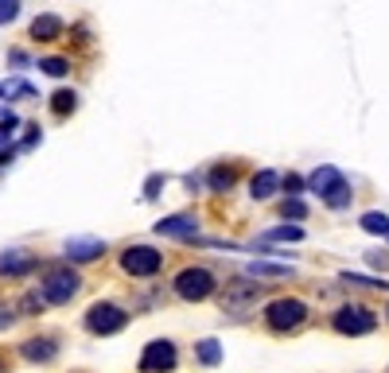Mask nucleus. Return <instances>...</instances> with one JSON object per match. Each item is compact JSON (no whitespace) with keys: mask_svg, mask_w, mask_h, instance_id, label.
Returning a JSON list of instances; mask_svg holds the SVG:
<instances>
[{"mask_svg":"<svg viewBox=\"0 0 389 373\" xmlns=\"http://www.w3.org/2000/svg\"><path fill=\"white\" fill-rule=\"evenodd\" d=\"M78 284H82L78 272H71V268H51L47 276H43V288L39 292L47 296V303H66L78 292Z\"/></svg>","mask_w":389,"mask_h":373,"instance_id":"f257e3e1","label":"nucleus"},{"mask_svg":"<svg viewBox=\"0 0 389 373\" xmlns=\"http://www.w3.org/2000/svg\"><path fill=\"white\" fill-rule=\"evenodd\" d=\"M304 315H308V307L300 300H277V303H268L265 323L273 326V331H292V326L304 323Z\"/></svg>","mask_w":389,"mask_h":373,"instance_id":"f03ea898","label":"nucleus"},{"mask_svg":"<svg viewBox=\"0 0 389 373\" xmlns=\"http://www.w3.org/2000/svg\"><path fill=\"white\" fill-rule=\"evenodd\" d=\"M121 268L129 272V276H156L160 272V253L148 249V245H133V249L121 253Z\"/></svg>","mask_w":389,"mask_h":373,"instance_id":"7ed1b4c3","label":"nucleus"},{"mask_svg":"<svg viewBox=\"0 0 389 373\" xmlns=\"http://www.w3.org/2000/svg\"><path fill=\"white\" fill-rule=\"evenodd\" d=\"M210 288H214V276H210L207 268H183L179 276H175V292H179L183 300H207Z\"/></svg>","mask_w":389,"mask_h":373,"instance_id":"20e7f679","label":"nucleus"},{"mask_svg":"<svg viewBox=\"0 0 389 373\" xmlns=\"http://www.w3.org/2000/svg\"><path fill=\"white\" fill-rule=\"evenodd\" d=\"M125 323H129V315H125L121 307H113V303H97V307H90V315H86V326H90L94 335H113V331H121Z\"/></svg>","mask_w":389,"mask_h":373,"instance_id":"39448f33","label":"nucleus"},{"mask_svg":"<svg viewBox=\"0 0 389 373\" xmlns=\"http://www.w3.org/2000/svg\"><path fill=\"white\" fill-rule=\"evenodd\" d=\"M140 370L145 373H171L175 370V346L156 338V342H148L145 354H140Z\"/></svg>","mask_w":389,"mask_h":373,"instance_id":"423d86ee","label":"nucleus"},{"mask_svg":"<svg viewBox=\"0 0 389 373\" xmlns=\"http://www.w3.org/2000/svg\"><path fill=\"white\" fill-rule=\"evenodd\" d=\"M374 323L377 319L370 311H362V307H342V311L335 315V331H339V335H370Z\"/></svg>","mask_w":389,"mask_h":373,"instance_id":"0eeeda50","label":"nucleus"},{"mask_svg":"<svg viewBox=\"0 0 389 373\" xmlns=\"http://www.w3.org/2000/svg\"><path fill=\"white\" fill-rule=\"evenodd\" d=\"M62 253L71 257L74 265H86V261H97V257L105 253V241L97 237H78V241H66V249Z\"/></svg>","mask_w":389,"mask_h":373,"instance_id":"6e6552de","label":"nucleus"},{"mask_svg":"<svg viewBox=\"0 0 389 373\" xmlns=\"http://www.w3.org/2000/svg\"><path fill=\"white\" fill-rule=\"evenodd\" d=\"M194 229H199V218L194 214H179V218H164V222H156L160 237H194Z\"/></svg>","mask_w":389,"mask_h":373,"instance_id":"1a4fd4ad","label":"nucleus"},{"mask_svg":"<svg viewBox=\"0 0 389 373\" xmlns=\"http://www.w3.org/2000/svg\"><path fill=\"white\" fill-rule=\"evenodd\" d=\"M36 268V257L24 253V249H8V253L0 257V276H24Z\"/></svg>","mask_w":389,"mask_h":373,"instance_id":"9d476101","label":"nucleus"},{"mask_svg":"<svg viewBox=\"0 0 389 373\" xmlns=\"http://www.w3.org/2000/svg\"><path fill=\"white\" fill-rule=\"evenodd\" d=\"M257 296H261L257 284H249V280H234L230 288L222 292V303H226V307H242V303H257Z\"/></svg>","mask_w":389,"mask_h":373,"instance_id":"9b49d317","label":"nucleus"},{"mask_svg":"<svg viewBox=\"0 0 389 373\" xmlns=\"http://www.w3.org/2000/svg\"><path fill=\"white\" fill-rule=\"evenodd\" d=\"M55 354H59V342H55V338H32V342H24L27 361H55Z\"/></svg>","mask_w":389,"mask_h":373,"instance_id":"f8f14e48","label":"nucleus"},{"mask_svg":"<svg viewBox=\"0 0 389 373\" xmlns=\"http://www.w3.org/2000/svg\"><path fill=\"white\" fill-rule=\"evenodd\" d=\"M339 183H342V175L335 168H319L316 175H312V183H308V187H312L316 194H327V191H335Z\"/></svg>","mask_w":389,"mask_h":373,"instance_id":"ddd939ff","label":"nucleus"},{"mask_svg":"<svg viewBox=\"0 0 389 373\" xmlns=\"http://www.w3.org/2000/svg\"><path fill=\"white\" fill-rule=\"evenodd\" d=\"M59 31H62L59 16H39L36 24H32V36H36V39H55Z\"/></svg>","mask_w":389,"mask_h":373,"instance_id":"4468645a","label":"nucleus"},{"mask_svg":"<svg viewBox=\"0 0 389 373\" xmlns=\"http://www.w3.org/2000/svg\"><path fill=\"white\" fill-rule=\"evenodd\" d=\"M304 237V233H300V229L296 226H280V229H268V233H261V245H280V241H300Z\"/></svg>","mask_w":389,"mask_h":373,"instance_id":"2eb2a0df","label":"nucleus"},{"mask_svg":"<svg viewBox=\"0 0 389 373\" xmlns=\"http://www.w3.org/2000/svg\"><path fill=\"white\" fill-rule=\"evenodd\" d=\"M277 175H273V171H257L253 175V198H268V194L277 191Z\"/></svg>","mask_w":389,"mask_h":373,"instance_id":"dca6fc26","label":"nucleus"},{"mask_svg":"<svg viewBox=\"0 0 389 373\" xmlns=\"http://www.w3.org/2000/svg\"><path fill=\"white\" fill-rule=\"evenodd\" d=\"M323 203H327L331 210H342V206L351 203V183L342 179L339 187H335V191H327V194H323Z\"/></svg>","mask_w":389,"mask_h":373,"instance_id":"f3484780","label":"nucleus"},{"mask_svg":"<svg viewBox=\"0 0 389 373\" xmlns=\"http://www.w3.org/2000/svg\"><path fill=\"white\" fill-rule=\"evenodd\" d=\"M194 354H199V361H203V365H218V358H222V350H218V342H214V338L199 342V346H194Z\"/></svg>","mask_w":389,"mask_h":373,"instance_id":"a211bd4d","label":"nucleus"},{"mask_svg":"<svg viewBox=\"0 0 389 373\" xmlns=\"http://www.w3.org/2000/svg\"><path fill=\"white\" fill-rule=\"evenodd\" d=\"M245 272H249L253 280H257V276H292V268H288V265H257V261L245 268Z\"/></svg>","mask_w":389,"mask_h":373,"instance_id":"6ab92c4d","label":"nucleus"},{"mask_svg":"<svg viewBox=\"0 0 389 373\" xmlns=\"http://www.w3.org/2000/svg\"><path fill=\"white\" fill-rule=\"evenodd\" d=\"M74 105H78V97H74V90H59V94L51 97V109H55V113H71Z\"/></svg>","mask_w":389,"mask_h":373,"instance_id":"aec40b11","label":"nucleus"},{"mask_svg":"<svg viewBox=\"0 0 389 373\" xmlns=\"http://www.w3.org/2000/svg\"><path fill=\"white\" fill-rule=\"evenodd\" d=\"M362 229H370V233H381V237H386V233H389V218L386 214H366L362 218Z\"/></svg>","mask_w":389,"mask_h":373,"instance_id":"412c9836","label":"nucleus"},{"mask_svg":"<svg viewBox=\"0 0 389 373\" xmlns=\"http://www.w3.org/2000/svg\"><path fill=\"white\" fill-rule=\"evenodd\" d=\"M39 70L51 74V78H62V74L71 70V62H66V59H43V62H39Z\"/></svg>","mask_w":389,"mask_h":373,"instance_id":"4be33fe9","label":"nucleus"},{"mask_svg":"<svg viewBox=\"0 0 389 373\" xmlns=\"http://www.w3.org/2000/svg\"><path fill=\"white\" fill-rule=\"evenodd\" d=\"M0 94H4V97H32V86L16 78V82H4V86H0Z\"/></svg>","mask_w":389,"mask_h":373,"instance_id":"5701e85b","label":"nucleus"},{"mask_svg":"<svg viewBox=\"0 0 389 373\" xmlns=\"http://www.w3.org/2000/svg\"><path fill=\"white\" fill-rule=\"evenodd\" d=\"M43 307H47V296H43V292H27L24 296V311H43Z\"/></svg>","mask_w":389,"mask_h":373,"instance_id":"b1692460","label":"nucleus"},{"mask_svg":"<svg viewBox=\"0 0 389 373\" xmlns=\"http://www.w3.org/2000/svg\"><path fill=\"white\" fill-rule=\"evenodd\" d=\"M342 280H347V284H358V288H381V292L389 288L386 280H374V276H351V272H347Z\"/></svg>","mask_w":389,"mask_h":373,"instance_id":"393cba45","label":"nucleus"},{"mask_svg":"<svg viewBox=\"0 0 389 373\" xmlns=\"http://www.w3.org/2000/svg\"><path fill=\"white\" fill-rule=\"evenodd\" d=\"M210 187H214V191H222V187L230 191V187H234V171L230 168H218V171H214V179H210Z\"/></svg>","mask_w":389,"mask_h":373,"instance_id":"a878e982","label":"nucleus"},{"mask_svg":"<svg viewBox=\"0 0 389 373\" xmlns=\"http://www.w3.org/2000/svg\"><path fill=\"white\" fill-rule=\"evenodd\" d=\"M20 16V0H0V24H8Z\"/></svg>","mask_w":389,"mask_h":373,"instance_id":"bb28decb","label":"nucleus"},{"mask_svg":"<svg viewBox=\"0 0 389 373\" xmlns=\"http://www.w3.org/2000/svg\"><path fill=\"white\" fill-rule=\"evenodd\" d=\"M280 214H284V218H296V222H300L308 210H304V203H300V198H292V203H284V210H280Z\"/></svg>","mask_w":389,"mask_h":373,"instance_id":"cd10ccee","label":"nucleus"},{"mask_svg":"<svg viewBox=\"0 0 389 373\" xmlns=\"http://www.w3.org/2000/svg\"><path fill=\"white\" fill-rule=\"evenodd\" d=\"M12 319H16V311L4 303V307H0V326H12Z\"/></svg>","mask_w":389,"mask_h":373,"instance_id":"c85d7f7f","label":"nucleus"},{"mask_svg":"<svg viewBox=\"0 0 389 373\" xmlns=\"http://www.w3.org/2000/svg\"><path fill=\"white\" fill-rule=\"evenodd\" d=\"M284 187H288V191H300V187H304V179H300V175H288V179H284Z\"/></svg>","mask_w":389,"mask_h":373,"instance_id":"c756f323","label":"nucleus"},{"mask_svg":"<svg viewBox=\"0 0 389 373\" xmlns=\"http://www.w3.org/2000/svg\"><path fill=\"white\" fill-rule=\"evenodd\" d=\"M148 198H156V194H160V175H152V183H148Z\"/></svg>","mask_w":389,"mask_h":373,"instance_id":"7c9ffc66","label":"nucleus"}]
</instances>
